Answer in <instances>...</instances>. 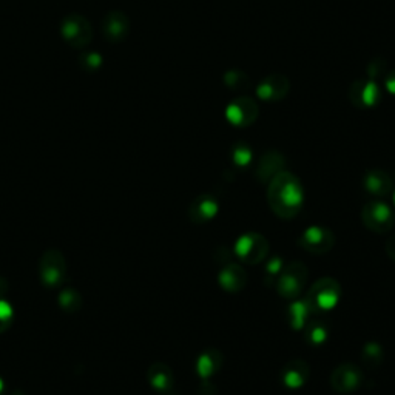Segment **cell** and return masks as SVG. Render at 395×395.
<instances>
[{
    "mask_svg": "<svg viewBox=\"0 0 395 395\" xmlns=\"http://www.w3.org/2000/svg\"><path fill=\"white\" fill-rule=\"evenodd\" d=\"M267 201L272 212L283 219L295 218L303 209L304 189L301 181L291 172H281L269 183Z\"/></svg>",
    "mask_w": 395,
    "mask_h": 395,
    "instance_id": "obj_1",
    "label": "cell"
},
{
    "mask_svg": "<svg viewBox=\"0 0 395 395\" xmlns=\"http://www.w3.org/2000/svg\"><path fill=\"white\" fill-rule=\"evenodd\" d=\"M341 297V286L336 278H320L315 284L311 287L307 292L306 301L309 304V309L312 313L329 312L338 304Z\"/></svg>",
    "mask_w": 395,
    "mask_h": 395,
    "instance_id": "obj_2",
    "label": "cell"
},
{
    "mask_svg": "<svg viewBox=\"0 0 395 395\" xmlns=\"http://www.w3.org/2000/svg\"><path fill=\"white\" fill-rule=\"evenodd\" d=\"M307 267L300 261H292L291 264L283 267V270L277 279V291L283 298L295 300L303 292L307 281Z\"/></svg>",
    "mask_w": 395,
    "mask_h": 395,
    "instance_id": "obj_3",
    "label": "cell"
},
{
    "mask_svg": "<svg viewBox=\"0 0 395 395\" xmlns=\"http://www.w3.org/2000/svg\"><path fill=\"white\" fill-rule=\"evenodd\" d=\"M60 33H62V37L66 40V44L77 50L85 48L93 39V28L90 22L77 12H71V15L64 17L62 24H60Z\"/></svg>",
    "mask_w": 395,
    "mask_h": 395,
    "instance_id": "obj_4",
    "label": "cell"
},
{
    "mask_svg": "<svg viewBox=\"0 0 395 395\" xmlns=\"http://www.w3.org/2000/svg\"><path fill=\"white\" fill-rule=\"evenodd\" d=\"M361 219L367 229L376 233H387L395 226V213L383 201H371L361 210Z\"/></svg>",
    "mask_w": 395,
    "mask_h": 395,
    "instance_id": "obj_5",
    "label": "cell"
},
{
    "mask_svg": "<svg viewBox=\"0 0 395 395\" xmlns=\"http://www.w3.org/2000/svg\"><path fill=\"white\" fill-rule=\"evenodd\" d=\"M237 257L246 264H259L269 253V243L257 232L244 233L235 244Z\"/></svg>",
    "mask_w": 395,
    "mask_h": 395,
    "instance_id": "obj_6",
    "label": "cell"
},
{
    "mask_svg": "<svg viewBox=\"0 0 395 395\" xmlns=\"http://www.w3.org/2000/svg\"><path fill=\"white\" fill-rule=\"evenodd\" d=\"M333 244H336V235L327 227L311 226L300 237V246L313 255H324L332 250Z\"/></svg>",
    "mask_w": 395,
    "mask_h": 395,
    "instance_id": "obj_7",
    "label": "cell"
},
{
    "mask_svg": "<svg viewBox=\"0 0 395 395\" xmlns=\"http://www.w3.org/2000/svg\"><path fill=\"white\" fill-rule=\"evenodd\" d=\"M331 385L340 394H352L363 385V372L357 365L343 363L332 372Z\"/></svg>",
    "mask_w": 395,
    "mask_h": 395,
    "instance_id": "obj_8",
    "label": "cell"
},
{
    "mask_svg": "<svg viewBox=\"0 0 395 395\" xmlns=\"http://www.w3.org/2000/svg\"><path fill=\"white\" fill-rule=\"evenodd\" d=\"M226 118L235 127H249L258 118V105L253 99L241 96L227 105Z\"/></svg>",
    "mask_w": 395,
    "mask_h": 395,
    "instance_id": "obj_9",
    "label": "cell"
},
{
    "mask_svg": "<svg viewBox=\"0 0 395 395\" xmlns=\"http://www.w3.org/2000/svg\"><path fill=\"white\" fill-rule=\"evenodd\" d=\"M309 376H311V369L306 361L292 360L289 363H286L283 369H281L279 378L281 383H283L287 389L298 391L307 383Z\"/></svg>",
    "mask_w": 395,
    "mask_h": 395,
    "instance_id": "obj_10",
    "label": "cell"
},
{
    "mask_svg": "<svg viewBox=\"0 0 395 395\" xmlns=\"http://www.w3.org/2000/svg\"><path fill=\"white\" fill-rule=\"evenodd\" d=\"M218 199L213 195L205 193V195H199L193 201L189 209V217L195 224H205L218 215Z\"/></svg>",
    "mask_w": 395,
    "mask_h": 395,
    "instance_id": "obj_11",
    "label": "cell"
},
{
    "mask_svg": "<svg viewBox=\"0 0 395 395\" xmlns=\"http://www.w3.org/2000/svg\"><path fill=\"white\" fill-rule=\"evenodd\" d=\"M291 89L289 80L283 75H269L263 82L258 85L257 95L263 100L269 102H277V100L284 99L287 91Z\"/></svg>",
    "mask_w": 395,
    "mask_h": 395,
    "instance_id": "obj_12",
    "label": "cell"
},
{
    "mask_svg": "<svg viewBox=\"0 0 395 395\" xmlns=\"http://www.w3.org/2000/svg\"><path fill=\"white\" fill-rule=\"evenodd\" d=\"M130 20L122 11H110L102 20V33L110 42H120L129 35Z\"/></svg>",
    "mask_w": 395,
    "mask_h": 395,
    "instance_id": "obj_13",
    "label": "cell"
},
{
    "mask_svg": "<svg viewBox=\"0 0 395 395\" xmlns=\"http://www.w3.org/2000/svg\"><path fill=\"white\" fill-rule=\"evenodd\" d=\"M380 89L371 80H357L351 86V102L358 109H367L378 102Z\"/></svg>",
    "mask_w": 395,
    "mask_h": 395,
    "instance_id": "obj_14",
    "label": "cell"
},
{
    "mask_svg": "<svg viewBox=\"0 0 395 395\" xmlns=\"http://www.w3.org/2000/svg\"><path fill=\"white\" fill-rule=\"evenodd\" d=\"M218 283L226 292L238 293L247 284V273L238 264H227L218 275Z\"/></svg>",
    "mask_w": 395,
    "mask_h": 395,
    "instance_id": "obj_15",
    "label": "cell"
},
{
    "mask_svg": "<svg viewBox=\"0 0 395 395\" xmlns=\"http://www.w3.org/2000/svg\"><path fill=\"white\" fill-rule=\"evenodd\" d=\"M284 165H286V159L281 153L269 151L261 158L259 164L257 167V176L261 183L269 184L278 173L284 170Z\"/></svg>",
    "mask_w": 395,
    "mask_h": 395,
    "instance_id": "obj_16",
    "label": "cell"
},
{
    "mask_svg": "<svg viewBox=\"0 0 395 395\" xmlns=\"http://www.w3.org/2000/svg\"><path fill=\"white\" fill-rule=\"evenodd\" d=\"M363 185L369 195L374 196H386L392 190V179L386 172L374 169L365 175Z\"/></svg>",
    "mask_w": 395,
    "mask_h": 395,
    "instance_id": "obj_17",
    "label": "cell"
},
{
    "mask_svg": "<svg viewBox=\"0 0 395 395\" xmlns=\"http://www.w3.org/2000/svg\"><path fill=\"white\" fill-rule=\"evenodd\" d=\"M224 357L218 349H207L201 353L196 361V372L203 380L212 378L223 366Z\"/></svg>",
    "mask_w": 395,
    "mask_h": 395,
    "instance_id": "obj_18",
    "label": "cell"
},
{
    "mask_svg": "<svg viewBox=\"0 0 395 395\" xmlns=\"http://www.w3.org/2000/svg\"><path fill=\"white\" fill-rule=\"evenodd\" d=\"M149 381L151 387H155L156 391L169 392L175 385V377H173V372L169 366L164 363H156L149 369Z\"/></svg>",
    "mask_w": 395,
    "mask_h": 395,
    "instance_id": "obj_19",
    "label": "cell"
},
{
    "mask_svg": "<svg viewBox=\"0 0 395 395\" xmlns=\"http://www.w3.org/2000/svg\"><path fill=\"white\" fill-rule=\"evenodd\" d=\"M309 304H307L306 300H295L292 301L287 307V317H289V324L293 331H303L306 326V321L311 315Z\"/></svg>",
    "mask_w": 395,
    "mask_h": 395,
    "instance_id": "obj_20",
    "label": "cell"
},
{
    "mask_svg": "<svg viewBox=\"0 0 395 395\" xmlns=\"http://www.w3.org/2000/svg\"><path fill=\"white\" fill-rule=\"evenodd\" d=\"M304 337L306 341L311 346H321L327 341L329 337V329H327V324L323 323L320 320H313L311 323H306L304 326Z\"/></svg>",
    "mask_w": 395,
    "mask_h": 395,
    "instance_id": "obj_21",
    "label": "cell"
},
{
    "mask_svg": "<svg viewBox=\"0 0 395 395\" xmlns=\"http://www.w3.org/2000/svg\"><path fill=\"white\" fill-rule=\"evenodd\" d=\"M252 150L249 145H246L244 143H238L232 149V160L233 164L238 167H247L252 163Z\"/></svg>",
    "mask_w": 395,
    "mask_h": 395,
    "instance_id": "obj_22",
    "label": "cell"
},
{
    "mask_svg": "<svg viewBox=\"0 0 395 395\" xmlns=\"http://www.w3.org/2000/svg\"><path fill=\"white\" fill-rule=\"evenodd\" d=\"M383 360V351L377 343H367L363 349V361L367 367H377Z\"/></svg>",
    "mask_w": 395,
    "mask_h": 395,
    "instance_id": "obj_23",
    "label": "cell"
},
{
    "mask_svg": "<svg viewBox=\"0 0 395 395\" xmlns=\"http://www.w3.org/2000/svg\"><path fill=\"white\" fill-rule=\"evenodd\" d=\"M224 82L227 86H230L232 90H237V89H246L249 79H247L244 73H241V71H229V73H226Z\"/></svg>",
    "mask_w": 395,
    "mask_h": 395,
    "instance_id": "obj_24",
    "label": "cell"
},
{
    "mask_svg": "<svg viewBox=\"0 0 395 395\" xmlns=\"http://www.w3.org/2000/svg\"><path fill=\"white\" fill-rule=\"evenodd\" d=\"M80 62L85 66V70H96L100 66V62H102V59H100L99 55L96 53H84V56L80 57Z\"/></svg>",
    "mask_w": 395,
    "mask_h": 395,
    "instance_id": "obj_25",
    "label": "cell"
},
{
    "mask_svg": "<svg viewBox=\"0 0 395 395\" xmlns=\"http://www.w3.org/2000/svg\"><path fill=\"white\" fill-rule=\"evenodd\" d=\"M283 259L281 258H272L269 263H267L266 266V272L269 273V275L272 277H275V275H279L281 270H283Z\"/></svg>",
    "mask_w": 395,
    "mask_h": 395,
    "instance_id": "obj_26",
    "label": "cell"
},
{
    "mask_svg": "<svg viewBox=\"0 0 395 395\" xmlns=\"http://www.w3.org/2000/svg\"><path fill=\"white\" fill-rule=\"evenodd\" d=\"M386 253L389 255V258H392L395 261V233L391 235L389 241L386 243Z\"/></svg>",
    "mask_w": 395,
    "mask_h": 395,
    "instance_id": "obj_27",
    "label": "cell"
},
{
    "mask_svg": "<svg viewBox=\"0 0 395 395\" xmlns=\"http://www.w3.org/2000/svg\"><path fill=\"white\" fill-rule=\"evenodd\" d=\"M386 89H387V91H391L392 95H395V71H392L391 75H387V77H386Z\"/></svg>",
    "mask_w": 395,
    "mask_h": 395,
    "instance_id": "obj_28",
    "label": "cell"
},
{
    "mask_svg": "<svg viewBox=\"0 0 395 395\" xmlns=\"http://www.w3.org/2000/svg\"><path fill=\"white\" fill-rule=\"evenodd\" d=\"M394 204H395V193H394Z\"/></svg>",
    "mask_w": 395,
    "mask_h": 395,
    "instance_id": "obj_29",
    "label": "cell"
}]
</instances>
